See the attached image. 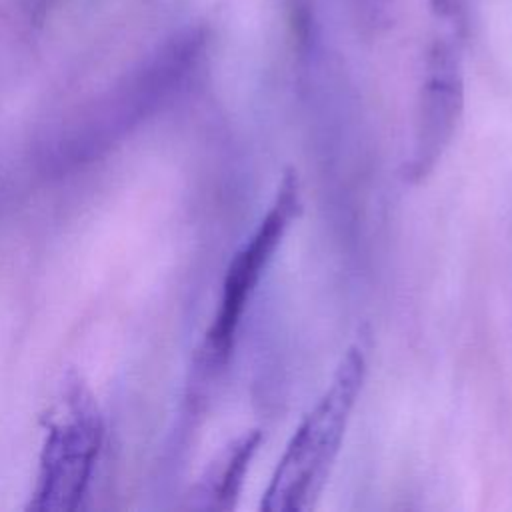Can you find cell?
Listing matches in <instances>:
<instances>
[{
    "mask_svg": "<svg viewBox=\"0 0 512 512\" xmlns=\"http://www.w3.org/2000/svg\"><path fill=\"white\" fill-rule=\"evenodd\" d=\"M366 372V346L354 342L290 436L262 494L260 510L304 512L316 504L340 454Z\"/></svg>",
    "mask_w": 512,
    "mask_h": 512,
    "instance_id": "1",
    "label": "cell"
},
{
    "mask_svg": "<svg viewBox=\"0 0 512 512\" xmlns=\"http://www.w3.org/2000/svg\"><path fill=\"white\" fill-rule=\"evenodd\" d=\"M206 32L188 28L166 42L140 70L94 102L58 136L52 156L60 166L88 162L174 98L206 54Z\"/></svg>",
    "mask_w": 512,
    "mask_h": 512,
    "instance_id": "2",
    "label": "cell"
},
{
    "mask_svg": "<svg viewBox=\"0 0 512 512\" xmlns=\"http://www.w3.org/2000/svg\"><path fill=\"white\" fill-rule=\"evenodd\" d=\"M300 210V178L296 170H286L266 212L224 270L218 306L198 352V368L204 378L218 376L228 366L244 314Z\"/></svg>",
    "mask_w": 512,
    "mask_h": 512,
    "instance_id": "3",
    "label": "cell"
},
{
    "mask_svg": "<svg viewBox=\"0 0 512 512\" xmlns=\"http://www.w3.org/2000/svg\"><path fill=\"white\" fill-rule=\"evenodd\" d=\"M102 434V416L94 396L80 380L68 382L48 418L28 508L74 510L90 484Z\"/></svg>",
    "mask_w": 512,
    "mask_h": 512,
    "instance_id": "4",
    "label": "cell"
},
{
    "mask_svg": "<svg viewBox=\"0 0 512 512\" xmlns=\"http://www.w3.org/2000/svg\"><path fill=\"white\" fill-rule=\"evenodd\" d=\"M464 112V72L454 38H436L424 60L410 150L402 176L410 184L426 180L450 148Z\"/></svg>",
    "mask_w": 512,
    "mask_h": 512,
    "instance_id": "5",
    "label": "cell"
},
{
    "mask_svg": "<svg viewBox=\"0 0 512 512\" xmlns=\"http://www.w3.org/2000/svg\"><path fill=\"white\" fill-rule=\"evenodd\" d=\"M260 444L262 432L258 428L230 440L194 484L190 504L202 510H232Z\"/></svg>",
    "mask_w": 512,
    "mask_h": 512,
    "instance_id": "6",
    "label": "cell"
}]
</instances>
